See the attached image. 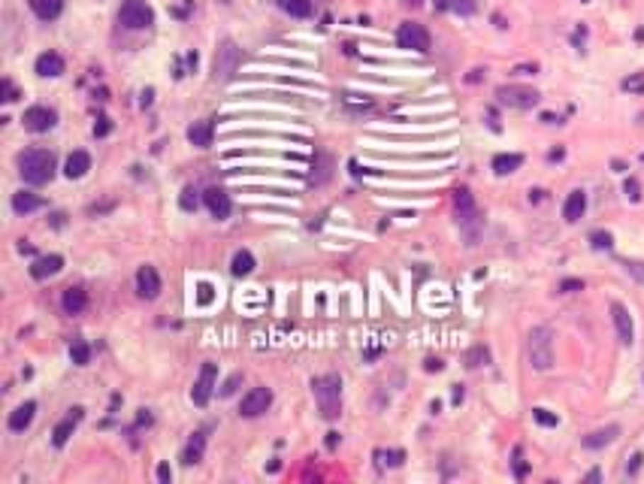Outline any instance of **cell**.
I'll use <instances>...</instances> for the list:
<instances>
[{
	"label": "cell",
	"instance_id": "obj_1",
	"mask_svg": "<svg viewBox=\"0 0 644 484\" xmlns=\"http://www.w3.org/2000/svg\"><path fill=\"white\" fill-rule=\"evenodd\" d=\"M18 173L28 185H46L55 176V154L46 149H28L18 154Z\"/></svg>",
	"mask_w": 644,
	"mask_h": 484
},
{
	"label": "cell",
	"instance_id": "obj_2",
	"mask_svg": "<svg viewBox=\"0 0 644 484\" xmlns=\"http://www.w3.org/2000/svg\"><path fill=\"white\" fill-rule=\"evenodd\" d=\"M312 390H315V400H318V409L327 421L339 418L342 412V378L339 376H321L312 381Z\"/></svg>",
	"mask_w": 644,
	"mask_h": 484
},
{
	"label": "cell",
	"instance_id": "obj_3",
	"mask_svg": "<svg viewBox=\"0 0 644 484\" xmlns=\"http://www.w3.org/2000/svg\"><path fill=\"white\" fill-rule=\"evenodd\" d=\"M526 354H529V364L538 373L553 366V333L550 327H533L526 336Z\"/></svg>",
	"mask_w": 644,
	"mask_h": 484
},
{
	"label": "cell",
	"instance_id": "obj_4",
	"mask_svg": "<svg viewBox=\"0 0 644 484\" xmlns=\"http://www.w3.org/2000/svg\"><path fill=\"white\" fill-rule=\"evenodd\" d=\"M242 64V49L236 46L233 40H221L218 52H215V64H212V79L215 82H227V79L236 76Z\"/></svg>",
	"mask_w": 644,
	"mask_h": 484
},
{
	"label": "cell",
	"instance_id": "obj_5",
	"mask_svg": "<svg viewBox=\"0 0 644 484\" xmlns=\"http://www.w3.org/2000/svg\"><path fill=\"white\" fill-rule=\"evenodd\" d=\"M397 46L405 52H429V30L417 21H402L397 28Z\"/></svg>",
	"mask_w": 644,
	"mask_h": 484
},
{
	"label": "cell",
	"instance_id": "obj_6",
	"mask_svg": "<svg viewBox=\"0 0 644 484\" xmlns=\"http://www.w3.org/2000/svg\"><path fill=\"white\" fill-rule=\"evenodd\" d=\"M118 21L124 28H130V30H142V28H152L154 13H152V6L145 4V0H124Z\"/></svg>",
	"mask_w": 644,
	"mask_h": 484
},
{
	"label": "cell",
	"instance_id": "obj_7",
	"mask_svg": "<svg viewBox=\"0 0 644 484\" xmlns=\"http://www.w3.org/2000/svg\"><path fill=\"white\" fill-rule=\"evenodd\" d=\"M496 97H499V103L512 106V109H533L538 103L536 88H524V85H502L496 91Z\"/></svg>",
	"mask_w": 644,
	"mask_h": 484
},
{
	"label": "cell",
	"instance_id": "obj_8",
	"mask_svg": "<svg viewBox=\"0 0 644 484\" xmlns=\"http://www.w3.org/2000/svg\"><path fill=\"white\" fill-rule=\"evenodd\" d=\"M273 406V390L269 388H252L239 403V415L242 418H261V415Z\"/></svg>",
	"mask_w": 644,
	"mask_h": 484
},
{
	"label": "cell",
	"instance_id": "obj_9",
	"mask_svg": "<svg viewBox=\"0 0 644 484\" xmlns=\"http://www.w3.org/2000/svg\"><path fill=\"white\" fill-rule=\"evenodd\" d=\"M215 378H218V369L215 364H203L200 366V376L194 381V388H191V400H194V406H206L212 390H215Z\"/></svg>",
	"mask_w": 644,
	"mask_h": 484
},
{
	"label": "cell",
	"instance_id": "obj_10",
	"mask_svg": "<svg viewBox=\"0 0 644 484\" xmlns=\"http://www.w3.org/2000/svg\"><path fill=\"white\" fill-rule=\"evenodd\" d=\"M21 121H25V128L33 130V133H46V130L55 128L58 112L49 109V106H30V109H25V118H21Z\"/></svg>",
	"mask_w": 644,
	"mask_h": 484
},
{
	"label": "cell",
	"instance_id": "obj_11",
	"mask_svg": "<svg viewBox=\"0 0 644 484\" xmlns=\"http://www.w3.org/2000/svg\"><path fill=\"white\" fill-rule=\"evenodd\" d=\"M203 203L209 206V212L218 221H224V218H230V212H233V200H230V194L224 188H209L206 194H203Z\"/></svg>",
	"mask_w": 644,
	"mask_h": 484
},
{
	"label": "cell",
	"instance_id": "obj_12",
	"mask_svg": "<svg viewBox=\"0 0 644 484\" xmlns=\"http://www.w3.org/2000/svg\"><path fill=\"white\" fill-rule=\"evenodd\" d=\"M611 318H614L617 339L623 342V345H632V342H635V327H632V315L626 312V306L614 303V306H611Z\"/></svg>",
	"mask_w": 644,
	"mask_h": 484
},
{
	"label": "cell",
	"instance_id": "obj_13",
	"mask_svg": "<svg viewBox=\"0 0 644 484\" xmlns=\"http://www.w3.org/2000/svg\"><path fill=\"white\" fill-rule=\"evenodd\" d=\"M137 291H140L142 300H154L157 294H161V276H157L154 266H140V273H137Z\"/></svg>",
	"mask_w": 644,
	"mask_h": 484
},
{
	"label": "cell",
	"instance_id": "obj_14",
	"mask_svg": "<svg viewBox=\"0 0 644 484\" xmlns=\"http://www.w3.org/2000/svg\"><path fill=\"white\" fill-rule=\"evenodd\" d=\"M79 421H82V409L76 406V409L67 412V415H64V421L52 430V442L58 445V448H64V445H67V439L73 436V430H76V424H79Z\"/></svg>",
	"mask_w": 644,
	"mask_h": 484
},
{
	"label": "cell",
	"instance_id": "obj_15",
	"mask_svg": "<svg viewBox=\"0 0 644 484\" xmlns=\"http://www.w3.org/2000/svg\"><path fill=\"white\" fill-rule=\"evenodd\" d=\"M61 306H64L67 315H82L88 309V291L79 288V285H70L64 291V297H61Z\"/></svg>",
	"mask_w": 644,
	"mask_h": 484
},
{
	"label": "cell",
	"instance_id": "obj_16",
	"mask_svg": "<svg viewBox=\"0 0 644 484\" xmlns=\"http://www.w3.org/2000/svg\"><path fill=\"white\" fill-rule=\"evenodd\" d=\"M457 221H460V230H463V240H466V245H478L481 240V218H478V212L472 209V212H457Z\"/></svg>",
	"mask_w": 644,
	"mask_h": 484
},
{
	"label": "cell",
	"instance_id": "obj_17",
	"mask_svg": "<svg viewBox=\"0 0 644 484\" xmlns=\"http://www.w3.org/2000/svg\"><path fill=\"white\" fill-rule=\"evenodd\" d=\"M33 415H37V403H33V400L21 403L16 412H9V421H6L9 430H13V433H25L28 427H30V421H33Z\"/></svg>",
	"mask_w": 644,
	"mask_h": 484
},
{
	"label": "cell",
	"instance_id": "obj_18",
	"mask_svg": "<svg viewBox=\"0 0 644 484\" xmlns=\"http://www.w3.org/2000/svg\"><path fill=\"white\" fill-rule=\"evenodd\" d=\"M64 70H67V64H64V58L58 52H43L37 58V73L43 79H58Z\"/></svg>",
	"mask_w": 644,
	"mask_h": 484
},
{
	"label": "cell",
	"instance_id": "obj_19",
	"mask_svg": "<svg viewBox=\"0 0 644 484\" xmlns=\"http://www.w3.org/2000/svg\"><path fill=\"white\" fill-rule=\"evenodd\" d=\"M61 266H64V257L61 254H46V257H37V261H33L30 276L33 278H52V276L61 273Z\"/></svg>",
	"mask_w": 644,
	"mask_h": 484
},
{
	"label": "cell",
	"instance_id": "obj_20",
	"mask_svg": "<svg viewBox=\"0 0 644 484\" xmlns=\"http://www.w3.org/2000/svg\"><path fill=\"white\" fill-rule=\"evenodd\" d=\"M584 212H587V194L584 191H572L566 197V203H563V218L569 224H575V221L584 218Z\"/></svg>",
	"mask_w": 644,
	"mask_h": 484
},
{
	"label": "cell",
	"instance_id": "obj_21",
	"mask_svg": "<svg viewBox=\"0 0 644 484\" xmlns=\"http://www.w3.org/2000/svg\"><path fill=\"white\" fill-rule=\"evenodd\" d=\"M43 200L40 194H30V191H18V194H13V212L16 215H30V212H37L43 209Z\"/></svg>",
	"mask_w": 644,
	"mask_h": 484
},
{
	"label": "cell",
	"instance_id": "obj_22",
	"mask_svg": "<svg viewBox=\"0 0 644 484\" xmlns=\"http://www.w3.org/2000/svg\"><path fill=\"white\" fill-rule=\"evenodd\" d=\"M88 170H91V154H88V152H73L70 157H67V164H64V176L67 179H82Z\"/></svg>",
	"mask_w": 644,
	"mask_h": 484
},
{
	"label": "cell",
	"instance_id": "obj_23",
	"mask_svg": "<svg viewBox=\"0 0 644 484\" xmlns=\"http://www.w3.org/2000/svg\"><path fill=\"white\" fill-rule=\"evenodd\" d=\"M212 140H215V130H212L209 121H194V125L188 128V142L197 145V149H209Z\"/></svg>",
	"mask_w": 644,
	"mask_h": 484
},
{
	"label": "cell",
	"instance_id": "obj_24",
	"mask_svg": "<svg viewBox=\"0 0 644 484\" xmlns=\"http://www.w3.org/2000/svg\"><path fill=\"white\" fill-rule=\"evenodd\" d=\"M30 9L40 21H55L64 13V0H30Z\"/></svg>",
	"mask_w": 644,
	"mask_h": 484
},
{
	"label": "cell",
	"instance_id": "obj_25",
	"mask_svg": "<svg viewBox=\"0 0 644 484\" xmlns=\"http://www.w3.org/2000/svg\"><path fill=\"white\" fill-rule=\"evenodd\" d=\"M617 436H620V427H617V424L602 427V430H596V433H590V436H584V448H590V451H596V448L611 445Z\"/></svg>",
	"mask_w": 644,
	"mask_h": 484
},
{
	"label": "cell",
	"instance_id": "obj_26",
	"mask_svg": "<svg viewBox=\"0 0 644 484\" xmlns=\"http://www.w3.org/2000/svg\"><path fill=\"white\" fill-rule=\"evenodd\" d=\"M203 451H206V433H194L191 436V442L185 445V451H182V460H185V466H197L200 460H203Z\"/></svg>",
	"mask_w": 644,
	"mask_h": 484
},
{
	"label": "cell",
	"instance_id": "obj_27",
	"mask_svg": "<svg viewBox=\"0 0 644 484\" xmlns=\"http://www.w3.org/2000/svg\"><path fill=\"white\" fill-rule=\"evenodd\" d=\"M524 167V154H496L493 157V173L496 176H508Z\"/></svg>",
	"mask_w": 644,
	"mask_h": 484
},
{
	"label": "cell",
	"instance_id": "obj_28",
	"mask_svg": "<svg viewBox=\"0 0 644 484\" xmlns=\"http://www.w3.org/2000/svg\"><path fill=\"white\" fill-rule=\"evenodd\" d=\"M439 13H460V16H472L478 9L475 0H436Z\"/></svg>",
	"mask_w": 644,
	"mask_h": 484
},
{
	"label": "cell",
	"instance_id": "obj_29",
	"mask_svg": "<svg viewBox=\"0 0 644 484\" xmlns=\"http://www.w3.org/2000/svg\"><path fill=\"white\" fill-rule=\"evenodd\" d=\"M252 269H254V254H252V252H245V249H242V252H236V254H233V261H230V273H233V276H239V278H242V276L252 273Z\"/></svg>",
	"mask_w": 644,
	"mask_h": 484
},
{
	"label": "cell",
	"instance_id": "obj_30",
	"mask_svg": "<svg viewBox=\"0 0 644 484\" xmlns=\"http://www.w3.org/2000/svg\"><path fill=\"white\" fill-rule=\"evenodd\" d=\"M278 6L293 18H309L312 16V0H278Z\"/></svg>",
	"mask_w": 644,
	"mask_h": 484
},
{
	"label": "cell",
	"instance_id": "obj_31",
	"mask_svg": "<svg viewBox=\"0 0 644 484\" xmlns=\"http://www.w3.org/2000/svg\"><path fill=\"white\" fill-rule=\"evenodd\" d=\"M70 360H73L76 366H85L88 360H91V345L82 342V339H76V342L70 345Z\"/></svg>",
	"mask_w": 644,
	"mask_h": 484
},
{
	"label": "cell",
	"instance_id": "obj_32",
	"mask_svg": "<svg viewBox=\"0 0 644 484\" xmlns=\"http://www.w3.org/2000/svg\"><path fill=\"white\" fill-rule=\"evenodd\" d=\"M179 206H182L185 212H197V206H200V191L194 185H188L182 191V197H179Z\"/></svg>",
	"mask_w": 644,
	"mask_h": 484
},
{
	"label": "cell",
	"instance_id": "obj_33",
	"mask_svg": "<svg viewBox=\"0 0 644 484\" xmlns=\"http://www.w3.org/2000/svg\"><path fill=\"white\" fill-rule=\"evenodd\" d=\"M454 203H457V212H472V209H475V197H472L469 188H457L454 191Z\"/></svg>",
	"mask_w": 644,
	"mask_h": 484
},
{
	"label": "cell",
	"instance_id": "obj_34",
	"mask_svg": "<svg viewBox=\"0 0 644 484\" xmlns=\"http://www.w3.org/2000/svg\"><path fill=\"white\" fill-rule=\"evenodd\" d=\"M487 360H490V351H487V348H484V345H475V348H472V351L466 354V366L475 369V366H484Z\"/></svg>",
	"mask_w": 644,
	"mask_h": 484
},
{
	"label": "cell",
	"instance_id": "obj_35",
	"mask_svg": "<svg viewBox=\"0 0 644 484\" xmlns=\"http://www.w3.org/2000/svg\"><path fill=\"white\" fill-rule=\"evenodd\" d=\"M590 245H593L596 252H608V249L614 245V236L608 233V230H599V233H593V236H590Z\"/></svg>",
	"mask_w": 644,
	"mask_h": 484
},
{
	"label": "cell",
	"instance_id": "obj_36",
	"mask_svg": "<svg viewBox=\"0 0 644 484\" xmlns=\"http://www.w3.org/2000/svg\"><path fill=\"white\" fill-rule=\"evenodd\" d=\"M533 418H536L541 427H557V424H560L557 415H550L548 409H533Z\"/></svg>",
	"mask_w": 644,
	"mask_h": 484
},
{
	"label": "cell",
	"instance_id": "obj_37",
	"mask_svg": "<svg viewBox=\"0 0 644 484\" xmlns=\"http://www.w3.org/2000/svg\"><path fill=\"white\" fill-rule=\"evenodd\" d=\"M239 381H242V373H233V376L221 385V397H233L236 388H239Z\"/></svg>",
	"mask_w": 644,
	"mask_h": 484
},
{
	"label": "cell",
	"instance_id": "obj_38",
	"mask_svg": "<svg viewBox=\"0 0 644 484\" xmlns=\"http://www.w3.org/2000/svg\"><path fill=\"white\" fill-rule=\"evenodd\" d=\"M626 197L632 200V203H638V200H641V185H638V179H626Z\"/></svg>",
	"mask_w": 644,
	"mask_h": 484
},
{
	"label": "cell",
	"instance_id": "obj_39",
	"mask_svg": "<svg viewBox=\"0 0 644 484\" xmlns=\"http://www.w3.org/2000/svg\"><path fill=\"white\" fill-rule=\"evenodd\" d=\"M526 472H529V466L524 463L521 448H514V478H526Z\"/></svg>",
	"mask_w": 644,
	"mask_h": 484
},
{
	"label": "cell",
	"instance_id": "obj_40",
	"mask_svg": "<svg viewBox=\"0 0 644 484\" xmlns=\"http://www.w3.org/2000/svg\"><path fill=\"white\" fill-rule=\"evenodd\" d=\"M623 91H644V73L641 76H629V79H623Z\"/></svg>",
	"mask_w": 644,
	"mask_h": 484
},
{
	"label": "cell",
	"instance_id": "obj_41",
	"mask_svg": "<svg viewBox=\"0 0 644 484\" xmlns=\"http://www.w3.org/2000/svg\"><path fill=\"white\" fill-rule=\"evenodd\" d=\"M212 285H209V281H200V285H197V303H203V306H206V303H212Z\"/></svg>",
	"mask_w": 644,
	"mask_h": 484
},
{
	"label": "cell",
	"instance_id": "obj_42",
	"mask_svg": "<svg viewBox=\"0 0 644 484\" xmlns=\"http://www.w3.org/2000/svg\"><path fill=\"white\" fill-rule=\"evenodd\" d=\"M109 130H112V118H109V116H100V118L94 121V137H106Z\"/></svg>",
	"mask_w": 644,
	"mask_h": 484
},
{
	"label": "cell",
	"instance_id": "obj_43",
	"mask_svg": "<svg viewBox=\"0 0 644 484\" xmlns=\"http://www.w3.org/2000/svg\"><path fill=\"white\" fill-rule=\"evenodd\" d=\"M581 288H584L581 278H566V281H560V291H563V294H572V291H581Z\"/></svg>",
	"mask_w": 644,
	"mask_h": 484
},
{
	"label": "cell",
	"instance_id": "obj_44",
	"mask_svg": "<svg viewBox=\"0 0 644 484\" xmlns=\"http://www.w3.org/2000/svg\"><path fill=\"white\" fill-rule=\"evenodd\" d=\"M0 91H4V97H0V100H4V103H13V100H16V88H13V82H9V79H4V85H0Z\"/></svg>",
	"mask_w": 644,
	"mask_h": 484
},
{
	"label": "cell",
	"instance_id": "obj_45",
	"mask_svg": "<svg viewBox=\"0 0 644 484\" xmlns=\"http://www.w3.org/2000/svg\"><path fill=\"white\" fill-rule=\"evenodd\" d=\"M641 460H644V454H632V457H629V463H626V472H629V475H635V472H638Z\"/></svg>",
	"mask_w": 644,
	"mask_h": 484
},
{
	"label": "cell",
	"instance_id": "obj_46",
	"mask_svg": "<svg viewBox=\"0 0 644 484\" xmlns=\"http://www.w3.org/2000/svg\"><path fill=\"white\" fill-rule=\"evenodd\" d=\"M157 481H173V469H169L166 463H161V466H157Z\"/></svg>",
	"mask_w": 644,
	"mask_h": 484
},
{
	"label": "cell",
	"instance_id": "obj_47",
	"mask_svg": "<svg viewBox=\"0 0 644 484\" xmlns=\"http://www.w3.org/2000/svg\"><path fill=\"white\" fill-rule=\"evenodd\" d=\"M626 269H629V273H632V276H635V278H641V281H644V264H635V261H626Z\"/></svg>",
	"mask_w": 644,
	"mask_h": 484
},
{
	"label": "cell",
	"instance_id": "obj_48",
	"mask_svg": "<svg viewBox=\"0 0 644 484\" xmlns=\"http://www.w3.org/2000/svg\"><path fill=\"white\" fill-rule=\"evenodd\" d=\"M336 445H339V433H327V448H330V451H333Z\"/></svg>",
	"mask_w": 644,
	"mask_h": 484
},
{
	"label": "cell",
	"instance_id": "obj_49",
	"mask_svg": "<svg viewBox=\"0 0 644 484\" xmlns=\"http://www.w3.org/2000/svg\"><path fill=\"white\" fill-rule=\"evenodd\" d=\"M426 369L429 373H439V369H442V360H426Z\"/></svg>",
	"mask_w": 644,
	"mask_h": 484
},
{
	"label": "cell",
	"instance_id": "obj_50",
	"mask_svg": "<svg viewBox=\"0 0 644 484\" xmlns=\"http://www.w3.org/2000/svg\"><path fill=\"white\" fill-rule=\"evenodd\" d=\"M599 478H602V472H599V469H590V472H587V481H599Z\"/></svg>",
	"mask_w": 644,
	"mask_h": 484
},
{
	"label": "cell",
	"instance_id": "obj_51",
	"mask_svg": "<svg viewBox=\"0 0 644 484\" xmlns=\"http://www.w3.org/2000/svg\"><path fill=\"white\" fill-rule=\"evenodd\" d=\"M52 224H55V227H61V224H64V215H61V212H58V215H52Z\"/></svg>",
	"mask_w": 644,
	"mask_h": 484
}]
</instances>
